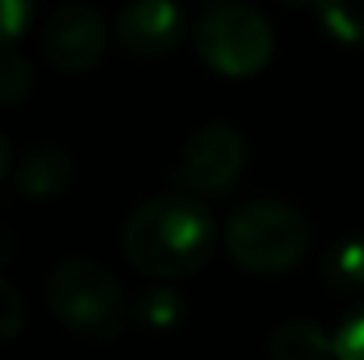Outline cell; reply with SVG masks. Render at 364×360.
Segmentation results:
<instances>
[{
    "label": "cell",
    "mask_w": 364,
    "mask_h": 360,
    "mask_svg": "<svg viewBox=\"0 0 364 360\" xmlns=\"http://www.w3.org/2000/svg\"><path fill=\"white\" fill-rule=\"evenodd\" d=\"M124 258L152 279L198 272L216 247V223L195 191H166L141 202L124 223Z\"/></svg>",
    "instance_id": "6da1fadb"
},
{
    "label": "cell",
    "mask_w": 364,
    "mask_h": 360,
    "mask_svg": "<svg viewBox=\"0 0 364 360\" xmlns=\"http://www.w3.org/2000/svg\"><path fill=\"white\" fill-rule=\"evenodd\" d=\"M46 307L71 336L92 343L117 339L127 322L121 283L92 258H68L46 276Z\"/></svg>",
    "instance_id": "7a4b0ae2"
},
{
    "label": "cell",
    "mask_w": 364,
    "mask_h": 360,
    "mask_svg": "<svg viewBox=\"0 0 364 360\" xmlns=\"http://www.w3.org/2000/svg\"><path fill=\"white\" fill-rule=\"evenodd\" d=\"M227 254L251 276H283L308 254V219L287 202H244L227 223Z\"/></svg>",
    "instance_id": "3957f363"
},
{
    "label": "cell",
    "mask_w": 364,
    "mask_h": 360,
    "mask_svg": "<svg viewBox=\"0 0 364 360\" xmlns=\"http://www.w3.org/2000/svg\"><path fill=\"white\" fill-rule=\"evenodd\" d=\"M198 57L223 78H255L276 53V32L262 11L247 4H213L195 25Z\"/></svg>",
    "instance_id": "277c9868"
},
{
    "label": "cell",
    "mask_w": 364,
    "mask_h": 360,
    "mask_svg": "<svg viewBox=\"0 0 364 360\" xmlns=\"http://www.w3.org/2000/svg\"><path fill=\"white\" fill-rule=\"evenodd\" d=\"M244 163H247V145L241 131L230 124H205L184 141L177 180L202 198H220L237 184Z\"/></svg>",
    "instance_id": "5b68a950"
},
{
    "label": "cell",
    "mask_w": 364,
    "mask_h": 360,
    "mask_svg": "<svg viewBox=\"0 0 364 360\" xmlns=\"http://www.w3.org/2000/svg\"><path fill=\"white\" fill-rule=\"evenodd\" d=\"M39 46H43V57L64 75L92 71L107 53V28H103L100 11L78 0L60 4L43 25Z\"/></svg>",
    "instance_id": "8992f818"
},
{
    "label": "cell",
    "mask_w": 364,
    "mask_h": 360,
    "mask_svg": "<svg viewBox=\"0 0 364 360\" xmlns=\"http://www.w3.org/2000/svg\"><path fill=\"white\" fill-rule=\"evenodd\" d=\"M184 36L177 0H127L117 14V39L131 57H166Z\"/></svg>",
    "instance_id": "52a82bcc"
},
{
    "label": "cell",
    "mask_w": 364,
    "mask_h": 360,
    "mask_svg": "<svg viewBox=\"0 0 364 360\" xmlns=\"http://www.w3.org/2000/svg\"><path fill=\"white\" fill-rule=\"evenodd\" d=\"M71 184H75V163H71L68 152H60L53 145L32 148L14 170V187L25 198H36V202L68 195Z\"/></svg>",
    "instance_id": "ba28073f"
},
{
    "label": "cell",
    "mask_w": 364,
    "mask_h": 360,
    "mask_svg": "<svg viewBox=\"0 0 364 360\" xmlns=\"http://www.w3.org/2000/svg\"><path fill=\"white\" fill-rule=\"evenodd\" d=\"M269 354L272 360H326L336 357L333 332H326L315 322H283L269 336Z\"/></svg>",
    "instance_id": "9c48e42d"
},
{
    "label": "cell",
    "mask_w": 364,
    "mask_h": 360,
    "mask_svg": "<svg viewBox=\"0 0 364 360\" xmlns=\"http://www.w3.org/2000/svg\"><path fill=\"white\" fill-rule=\"evenodd\" d=\"M322 283L333 293H361L364 290V237L336 240L322 258Z\"/></svg>",
    "instance_id": "30bf717a"
},
{
    "label": "cell",
    "mask_w": 364,
    "mask_h": 360,
    "mask_svg": "<svg viewBox=\"0 0 364 360\" xmlns=\"http://www.w3.org/2000/svg\"><path fill=\"white\" fill-rule=\"evenodd\" d=\"M315 11L336 43L364 46V0H315Z\"/></svg>",
    "instance_id": "8fae6325"
},
{
    "label": "cell",
    "mask_w": 364,
    "mask_h": 360,
    "mask_svg": "<svg viewBox=\"0 0 364 360\" xmlns=\"http://www.w3.org/2000/svg\"><path fill=\"white\" fill-rule=\"evenodd\" d=\"M138 322L149 332H173L184 322V297L173 293V290H166V286L149 290L138 300Z\"/></svg>",
    "instance_id": "7c38bea8"
},
{
    "label": "cell",
    "mask_w": 364,
    "mask_h": 360,
    "mask_svg": "<svg viewBox=\"0 0 364 360\" xmlns=\"http://www.w3.org/2000/svg\"><path fill=\"white\" fill-rule=\"evenodd\" d=\"M32 92V67L14 46H0V103L14 107Z\"/></svg>",
    "instance_id": "4fadbf2b"
},
{
    "label": "cell",
    "mask_w": 364,
    "mask_h": 360,
    "mask_svg": "<svg viewBox=\"0 0 364 360\" xmlns=\"http://www.w3.org/2000/svg\"><path fill=\"white\" fill-rule=\"evenodd\" d=\"M333 347H336V360H364V300L340 318L333 332Z\"/></svg>",
    "instance_id": "5bb4252c"
},
{
    "label": "cell",
    "mask_w": 364,
    "mask_h": 360,
    "mask_svg": "<svg viewBox=\"0 0 364 360\" xmlns=\"http://www.w3.org/2000/svg\"><path fill=\"white\" fill-rule=\"evenodd\" d=\"M36 14V0H0V46H14Z\"/></svg>",
    "instance_id": "9a60e30c"
},
{
    "label": "cell",
    "mask_w": 364,
    "mask_h": 360,
    "mask_svg": "<svg viewBox=\"0 0 364 360\" xmlns=\"http://www.w3.org/2000/svg\"><path fill=\"white\" fill-rule=\"evenodd\" d=\"M25 325V304H21V293L11 279L0 276V343L14 339Z\"/></svg>",
    "instance_id": "2e32d148"
},
{
    "label": "cell",
    "mask_w": 364,
    "mask_h": 360,
    "mask_svg": "<svg viewBox=\"0 0 364 360\" xmlns=\"http://www.w3.org/2000/svg\"><path fill=\"white\" fill-rule=\"evenodd\" d=\"M7 166H11V141H7V138L0 134V180H4Z\"/></svg>",
    "instance_id": "e0dca14e"
},
{
    "label": "cell",
    "mask_w": 364,
    "mask_h": 360,
    "mask_svg": "<svg viewBox=\"0 0 364 360\" xmlns=\"http://www.w3.org/2000/svg\"><path fill=\"white\" fill-rule=\"evenodd\" d=\"M279 4H287V7H308V4H315V0H279Z\"/></svg>",
    "instance_id": "ac0fdd59"
},
{
    "label": "cell",
    "mask_w": 364,
    "mask_h": 360,
    "mask_svg": "<svg viewBox=\"0 0 364 360\" xmlns=\"http://www.w3.org/2000/svg\"><path fill=\"white\" fill-rule=\"evenodd\" d=\"M209 4H216V0H209Z\"/></svg>",
    "instance_id": "d6986e66"
}]
</instances>
